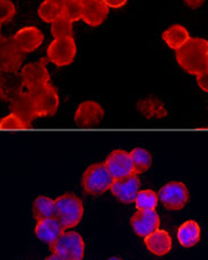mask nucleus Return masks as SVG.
Wrapping results in <instances>:
<instances>
[{"instance_id":"obj_13","label":"nucleus","mask_w":208,"mask_h":260,"mask_svg":"<svg viewBox=\"0 0 208 260\" xmlns=\"http://www.w3.org/2000/svg\"><path fill=\"white\" fill-rule=\"evenodd\" d=\"M104 109L95 101H85L79 104L75 112V122L81 127H95L102 122Z\"/></svg>"},{"instance_id":"obj_15","label":"nucleus","mask_w":208,"mask_h":260,"mask_svg":"<svg viewBox=\"0 0 208 260\" xmlns=\"http://www.w3.org/2000/svg\"><path fill=\"white\" fill-rule=\"evenodd\" d=\"M16 47L21 50L23 53H29L36 51L37 49L41 47L43 43L44 36L36 26H26L23 27L15 33L12 38Z\"/></svg>"},{"instance_id":"obj_39","label":"nucleus","mask_w":208,"mask_h":260,"mask_svg":"<svg viewBox=\"0 0 208 260\" xmlns=\"http://www.w3.org/2000/svg\"><path fill=\"white\" fill-rule=\"evenodd\" d=\"M207 72H208V67H207Z\"/></svg>"},{"instance_id":"obj_34","label":"nucleus","mask_w":208,"mask_h":260,"mask_svg":"<svg viewBox=\"0 0 208 260\" xmlns=\"http://www.w3.org/2000/svg\"><path fill=\"white\" fill-rule=\"evenodd\" d=\"M46 260H62L60 257L59 256H57V254H54V253H51L50 256H49Z\"/></svg>"},{"instance_id":"obj_35","label":"nucleus","mask_w":208,"mask_h":260,"mask_svg":"<svg viewBox=\"0 0 208 260\" xmlns=\"http://www.w3.org/2000/svg\"><path fill=\"white\" fill-rule=\"evenodd\" d=\"M49 2H51V3H54V4H57V5H60V6H62L63 4H65L67 0H49Z\"/></svg>"},{"instance_id":"obj_27","label":"nucleus","mask_w":208,"mask_h":260,"mask_svg":"<svg viewBox=\"0 0 208 260\" xmlns=\"http://www.w3.org/2000/svg\"><path fill=\"white\" fill-rule=\"evenodd\" d=\"M51 34L54 39L73 38V22H71L69 19L63 16L59 17L57 21L51 23Z\"/></svg>"},{"instance_id":"obj_12","label":"nucleus","mask_w":208,"mask_h":260,"mask_svg":"<svg viewBox=\"0 0 208 260\" xmlns=\"http://www.w3.org/2000/svg\"><path fill=\"white\" fill-rule=\"evenodd\" d=\"M160 216L155 209L137 211L130 218V225L138 237L146 238L160 228Z\"/></svg>"},{"instance_id":"obj_31","label":"nucleus","mask_w":208,"mask_h":260,"mask_svg":"<svg viewBox=\"0 0 208 260\" xmlns=\"http://www.w3.org/2000/svg\"><path fill=\"white\" fill-rule=\"evenodd\" d=\"M197 77V83L198 86H199L202 91L208 93V72L204 71L196 75Z\"/></svg>"},{"instance_id":"obj_32","label":"nucleus","mask_w":208,"mask_h":260,"mask_svg":"<svg viewBox=\"0 0 208 260\" xmlns=\"http://www.w3.org/2000/svg\"><path fill=\"white\" fill-rule=\"evenodd\" d=\"M109 8H120L125 6L128 0H103Z\"/></svg>"},{"instance_id":"obj_37","label":"nucleus","mask_w":208,"mask_h":260,"mask_svg":"<svg viewBox=\"0 0 208 260\" xmlns=\"http://www.w3.org/2000/svg\"><path fill=\"white\" fill-rule=\"evenodd\" d=\"M108 260H123V259H121V258H118V257H112V258L108 259Z\"/></svg>"},{"instance_id":"obj_5","label":"nucleus","mask_w":208,"mask_h":260,"mask_svg":"<svg viewBox=\"0 0 208 260\" xmlns=\"http://www.w3.org/2000/svg\"><path fill=\"white\" fill-rule=\"evenodd\" d=\"M158 199L169 211H180L189 202V190L183 182L171 181L158 191Z\"/></svg>"},{"instance_id":"obj_3","label":"nucleus","mask_w":208,"mask_h":260,"mask_svg":"<svg viewBox=\"0 0 208 260\" xmlns=\"http://www.w3.org/2000/svg\"><path fill=\"white\" fill-rule=\"evenodd\" d=\"M115 179L108 171L104 163H95L88 167L82 177L84 192L91 196H100L109 191Z\"/></svg>"},{"instance_id":"obj_23","label":"nucleus","mask_w":208,"mask_h":260,"mask_svg":"<svg viewBox=\"0 0 208 260\" xmlns=\"http://www.w3.org/2000/svg\"><path fill=\"white\" fill-rule=\"evenodd\" d=\"M33 214L37 221L54 217V199L39 196L33 202Z\"/></svg>"},{"instance_id":"obj_22","label":"nucleus","mask_w":208,"mask_h":260,"mask_svg":"<svg viewBox=\"0 0 208 260\" xmlns=\"http://www.w3.org/2000/svg\"><path fill=\"white\" fill-rule=\"evenodd\" d=\"M162 38L167 46L177 51L178 49H180L190 39V36L186 27H183L182 25L176 24L165 29L162 34Z\"/></svg>"},{"instance_id":"obj_16","label":"nucleus","mask_w":208,"mask_h":260,"mask_svg":"<svg viewBox=\"0 0 208 260\" xmlns=\"http://www.w3.org/2000/svg\"><path fill=\"white\" fill-rule=\"evenodd\" d=\"M34 232H36V236L39 240L46 242L50 247L65 232V230L56 217H50L38 221Z\"/></svg>"},{"instance_id":"obj_24","label":"nucleus","mask_w":208,"mask_h":260,"mask_svg":"<svg viewBox=\"0 0 208 260\" xmlns=\"http://www.w3.org/2000/svg\"><path fill=\"white\" fill-rule=\"evenodd\" d=\"M130 156L133 164V171H135V174H137V176L138 174L145 173L152 167V155L146 149L141 147L133 148L130 152Z\"/></svg>"},{"instance_id":"obj_4","label":"nucleus","mask_w":208,"mask_h":260,"mask_svg":"<svg viewBox=\"0 0 208 260\" xmlns=\"http://www.w3.org/2000/svg\"><path fill=\"white\" fill-rule=\"evenodd\" d=\"M50 250L62 260H83L85 243L78 232L65 231L56 242L51 244Z\"/></svg>"},{"instance_id":"obj_29","label":"nucleus","mask_w":208,"mask_h":260,"mask_svg":"<svg viewBox=\"0 0 208 260\" xmlns=\"http://www.w3.org/2000/svg\"><path fill=\"white\" fill-rule=\"evenodd\" d=\"M31 128V124L17 117L16 114L11 113L0 120V129L2 130H24Z\"/></svg>"},{"instance_id":"obj_9","label":"nucleus","mask_w":208,"mask_h":260,"mask_svg":"<svg viewBox=\"0 0 208 260\" xmlns=\"http://www.w3.org/2000/svg\"><path fill=\"white\" fill-rule=\"evenodd\" d=\"M19 75H21L24 88H26V91H33V89L42 87L44 85L50 84L51 81L46 59L26 64L22 68Z\"/></svg>"},{"instance_id":"obj_25","label":"nucleus","mask_w":208,"mask_h":260,"mask_svg":"<svg viewBox=\"0 0 208 260\" xmlns=\"http://www.w3.org/2000/svg\"><path fill=\"white\" fill-rule=\"evenodd\" d=\"M38 14L43 22L53 23L54 21H57L59 17L62 16V6L49 2V0H44V2L40 5Z\"/></svg>"},{"instance_id":"obj_18","label":"nucleus","mask_w":208,"mask_h":260,"mask_svg":"<svg viewBox=\"0 0 208 260\" xmlns=\"http://www.w3.org/2000/svg\"><path fill=\"white\" fill-rule=\"evenodd\" d=\"M145 246L155 256H164L172 248V239L164 230L157 229L145 238Z\"/></svg>"},{"instance_id":"obj_11","label":"nucleus","mask_w":208,"mask_h":260,"mask_svg":"<svg viewBox=\"0 0 208 260\" xmlns=\"http://www.w3.org/2000/svg\"><path fill=\"white\" fill-rule=\"evenodd\" d=\"M141 179L137 174L116 179L111 186V192L119 202L123 204H131L135 202L138 192L141 191Z\"/></svg>"},{"instance_id":"obj_28","label":"nucleus","mask_w":208,"mask_h":260,"mask_svg":"<svg viewBox=\"0 0 208 260\" xmlns=\"http://www.w3.org/2000/svg\"><path fill=\"white\" fill-rule=\"evenodd\" d=\"M84 5L79 0H67L62 5V16L71 22L81 21L84 14Z\"/></svg>"},{"instance_id":"obj_17","label":"nucleus","mask_w":208,"mask_h":260,"mask_svg":"<svg viewBox=\"0 0 208 260\" xmlns=\"http://www.w3.org/2000/svg\"><path fill=\"white\" fill-rule=\"evenodd\" d=\"M24 91L22 77L16 74H0V100L12 102L13 100Z\"/></svg>"},{"instance_id":"obj_21","label":"nucleus","mask_w":208,"mask_h":260,"mask_svg":"<svg viewBox=\"0 0 208 260\" xmlns=\"http://www.w3.org/2000/svg\"><path fill=\"white\" fill-rule=\"evenodd\" d=\"M178 240L183 248L196 246L200 240V228L196 221L189 219L178 230Z\"/></svg>"},{"instance_id":"obj_38","label":"nucleus","mask_w":208,"mask_h":260,"mask_svg":"<svg viewBox=\"0 0 208 260\" xmlns=\"http://www.w3.org/2000/svg\"><path fill=\"white\" fill-rule=\"evenodd\" d=\"M2 24H0V39H2Z\"/></svg>"},{"instance_id":"obj_1","label":"nucleus","mask_w":208,"mask_h":260,"mask_svg":"<svg viewBox=\"0 0 208 260\" xmlns=\"http://www.w3.org/2000/svg\"><path fill=\"white\" fill-rule=\"evenodd\" d=\"M176 58L180 67L190 75H198L207 71L208 41L201 38H190L176 51Z\"/></svg>"},{"instance_id":"obj_14","label":"nucleus","mask_w":208,"mask_h":260,"mask_svg":"<svg viewBox=\"0 0 208 260\" xmlns=\"http://www.w3.org/2000/svg\"><path fill=\"white\" fill-rule=\"evenodd\" d=\"M11 111L23 121L32 124L33 120L39 118L37 104L29 91H23L11 102Z\"/></svg>"},{"instance_id":"obj_2","label":"nucleus","mask_w":208,"mask_h":260,"mask_svg":"<svg viewBox=\"0 0 208 260\" xmlns=\"http://www.w3.org/2000/svg\"><path fill=\"white\" fill-rule=\"evenodd\" d=\"M84 216V205L81 198L73 193H65L54 199V217L65 231L77 226Z\"/></svg>"},{"instance_id":"obj_10","label":"nucleus","mask_w":208,"mask_h":260,"mask_svg":"<svg viewBox=\"0 0 208 260\" xmlns=\"http://www.w3.org/2000/svg\"><path fill=\"white\" fill-rule=\"evenodd\" d=\"M106 167L113 179H121L135 174L130 153L123 149H116L108 155L106 158Z\"/></svg>"},{"instance_id":"obj_36","label":"nucleus","mask_w":208,"mask_h":260,"mask_svg":"<svg viewBox=\"0 0 208 260\" xmlns=\"http://www.w3.org/2000/svg\"><path fill=\"white\" fill-rule=\"evenodd\" d=\"M79 2H81L84 5V6H86V5H90L93 2H95V0H79Z\"/></svg>"},{"instance_id":"obj_26","label":"nucleus","mask_w":208,"mask_h":260,"mask_svg":"<svg viewBox=\"0 0 208 260\" xmlns=\"http://www.w3.org/2000/svg\"><path fill=\"white\" fill-rule=\"evenodd\" d=\"M135 204L138 211L155 209L158 204V194L150 189L141 190L135 199Z\"/></svg>"},{"instance_id":"obj_7","label":"nucleus","mask_w":208,"mask_h":260,"mask_svg":"<svg viewBox=\"0 0 208 260\" xmlns=\"http://www.w3.org/2000/svg\"><path fill=\"white\" fill-rule=\"evenodd\" d=\"M29 92H31L34 101H36L39 118L51 117L57 113L60 100H59L56 87L52 86L51 83Z\"/></svg>"},{"instance_id":"obj_33","label":"nucleus","mask_w":208,"mask_h":260,"mask_svg":"<svg viewBox=\"0 0 208 260\" xmlns=\"http://www.w3.org/2000/svg\"><path fill=\"white\" fill-rule=\"evenodd\" d=\"M183 2H185L187 7H189L191 9H197L202 6L205 0H183Z\"/></svg>"},{"instance_id":"obj_30","label":"nucleus","mask_w":208,"mask_h":260,"mask_svg":"<svg viewBox=\"0 0 208 260\" xmlns=\"http://www.w3.org/2000/svg\"><path fill=\"white\" fill-rule=\"evenodd\" d=\"M16 15V7L11 0H0V24L12 21Z\"/></svg>"},{"instance_id":"obj_19","label":"nucleus","mask_w":208,"mask_h":260,"mask_svg":"<svg viewBox=\"0 0 208 260\" xmlns=\"http://www.w3.org/2000/svg\"><path fill=\"white\" fill-rule=\"evenodd\" d=\"M137 110L146 119H163L167 116V110L160 99L148 96L137 102Z\"/></svg>"},{"instance_id":"obj_8","label":"nucleus","mask_w":208,"mask_h":260,"mask_svg":"<svg viewBox=\"0 0 208 260\" xmlns=\"http://www.w3.org/2000/svg\"><path fill=\"white\" fill-rule=\"evenodd\" d=\"M24 54L12 38L0 39V72L16 74L22 68Z\"/></svg>"},{"instance_id":"obj_20","label":"nucleus","mask_w":208,"mask_h":260,"mask_svg":"<svg viewBox=\"0 0 208 260\" xmlns=\"http://www.w3.org/2000/svg\"><path fill=\"white\" fill-rule=\"evenodd\" d=\"M109 15V7L104 4L103 0H95L90 5L84 7L83 21L92 27L100 26L104 23Z\"/></svg>"},{"instance_id":"obj_6","label":"nucleus","mask_w":208,"mask_h":260,"mask_svg":"<svg viewBox=\"0 0 208 260\" xmlns=\"http://www.w3.org/2000/svg\"><path fill=\"white\" fill-rule=\"evenodd\" d=\"M77 53V46L74 38L54 39L48 47L47 58L56 66L62 67L73 63Z\"/></svg>"}]
</instances>
